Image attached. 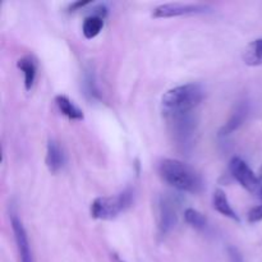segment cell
<instances>
[{"label": "cell", "mask_w": 262, "mask_h": 262, "mask_svg": "<svg viewBox=\"0 0 262 262\" xmlns=\"http://www.w3.org/2000/svg\"><path fill=\"white\" fill-rule=\"evenodd\" d=\"M161 179L173 188L188 193H200L204 188L201 176L191 165L177 159H164L159 164Z\"/></svg>", "instance_id": "1"}, {"label": "cell", "mask_w": 262, "mask_h": 262, "mask_svg": "<svg viewBox=\"0 0 262 262\" xmlns=\"http://www.w3.org/2000/svg\"><path fill=\"white\" fill-rule=\"evenodd\" d=\"M204 95V90L197 83L182 84L169 90L161 99L164 115L192 113L201 104Z\"/></svg>", "instance_id": "2"}, {"label": "cell", "mask_w": 262, "mask_h": 262, "mask_svg": "<svg viewBox=\"0 0 262 262\" xmlns=\"http://www.w3.org/2000/svg\"><path fill=\"white\" fill-rule=\"evenodd\" d=\"M132 199L133 192L130 189H125L117 196L97 197L91 204V216L100 220L115 219L132 205Z\"/></svg>", "instance_id": "3"}, {"label": "cell", "mask_w": 262, "mask_h": 262, "mask_svg": "<svg viewBox=\"0 0 262 262\" xmlns=\"http://www.w3.org/2000/svg\"><path fill=\"white\" fill-rule=\"evenodd\" d=\"M165 118L169 123V129L173 136V140L182 150L186 151L192 145L193 135L196 132L197 124L193 114L187 113V114L165 115Z\"/></svg>", "instance_id": "4"}, {"label": "cell", "mask_w": 262, "mask_h": 262, "mask_svg": "<svg viewBox=\"0 0 262 262\" xmlns=\"http://www.w3.org/2000/svg\"><path fill=\"white\" fill-rule=\"evenodd\" d=\"M178 220V202L174 197L166 193L159 200L158 227L160 235H166L173 230Z\"/></svg>", "instance_id": "5"}, {"label": "cell", "mask_w": 262, "mask_h": 262, "mask_svg": "<svg viewBox=\"0 0 262 262\" xmlns=\"http://www.w3.org/2000/svg\"><path fill=\"white\" fill-rule=\"evenodd\" d=\"M211 12V8L205 4H183V3H168L156 7L152 12L154 18H173L181 15L204 14Z\"/></svg>", "instance_id": "6"}, {"label": "cell", "mask_w": 262, "mask_h": 262, "mask_svg": "<svg viewBox=\"0 0 262 262\" xmlns=\"http://www.w3.org/2000/svg\"><path fill=\"white\" fill-rule=\"evenodd\" d=\"M229 170L233 178L247 191L256 192L260 187V178L256 176L255 171L250 168L247 163L239 156L232 158L229 163Z\"/></svg>", "instance_id": "7"}, {"label": "cell", "mask_w": 262, "mask_h": 262, "mask_svg": "<svg viewBox=\"0 0 262 262\" xmlns=\"http://www.w3.org/2000/svg\"><path fill=\"white\" fill-rule=\"evenodd\" d=\"M12 229L13 233H14L15 245H17V250L18 253H19L20 262H33L27 233H26L25 227L22 225L20 220L17 219L15 216L12 217Z\"/></svg>", "instance_id": "8"}, {"label": "cell", "mask_w": 262, "mask_h": 262, "mask_svg": "<svg viewBox=\"0 0 262 262\" xmlns=\"http://www.w3.org/2000/svg\"><path fill=\"white\" fill-rule=\"evenodd\" d=\"M248 112H250V106H248L247 101H242L235 106V110L232 113L230 118L228 119V122L220 129L219 136L220 137H225V136L232 135L234 130H237L241 125L245 123V120L247 119Z\"/></svg>", "instance_id": "9"}, {"label": "cell", "mask_w": 262, "mask_h": 262, "mask_svg": "<svg viewBox=\"0 0 262 262\" xmlns=\"http://www.w3.org/2000/svg\"><path fill=\"white\" fill-rule=\"evenodd\" d=\"M46 166H48L49 171L53 174H56L66 163V154H64L63 148L60 147L56 141L49 140L48 146H46V158H45Z\"/></svg>", "instance_id": "10"}, {"label": "cell", "mask_w": 262, "mask_h": 262, "mask_svg": "<svg viewBox=\"0 0 262 262\" xmlns=\"http://www.w3.org/2000/svg\"><path fill=\"white\" fill-rule=\"evenodd\" d=\"M18 69L25 74V87L27 91H31L35 83L36 74H37V60L33 55H25L17 61Z\"/></svg>", "instance_id": "11"}, {"label": "cell", "mask_w": 262, "mask_h": 262, "mask_svg": "<svg viewBox=\"0 0 262 262\" xmlns=\"http://www.w3.org/2000/svg\"><path fill=\"white\" fill-rule=\"evenodd\" d=\"M212 205H214V209L216 210L217 212H220L224 216L229 217V219L235 220L237 223L241 222L239 216L237 215V212L233 210L232 205L229 204V200H228L227 193H225L223 189L217 188L215 189L214 196H212Z\"/></svg>", "instance_id": "12"}, {"label": "cell", "mask_w": 262, "mask_h": 262, "mask_svg": "<svg viewBox=\"0 0 262 262\" xmlns=\"http://www.w3.org/2000/svg\"><path fill=\"white\" fill-rule=\"evenodd\" d=\"M55 104L59 112L71 120H82L83 119V112L69 99L66 95H58L55 97Z\"/></svg>", "instance_id": "13"}, {"label": "cell", "mask_w": 262, "mask_h": 262, "mask_svg": "<svg viewBox=\"0 0 262 262\" xmlns=\"http://www.w3.org/2000/svg\"><path fill=\"white\" fill-rule=\"evenodd\" d=\"M243 60L251 67L262 66V38H257L248 43L243 53Z\"/></svg>", "instance_id": "14"}, {"label": "cell", "mask_w": 262, "mask_h": 262, "mask_svg": "<svg viewBox=\"0 0 262 262\" xmlns=\"http://www.w3.org/2000/svg\"><path fill=\"white\" fill-rule=\"evenodd\" d=\"M104 19L105 18L100 17V15L94 14L86 18L83 20V26H82V32H83L86 38H94L100 33V31L104 27Z\"/></svg>", "instance_id": "15"}, {"label": "cell", "mask_w": 262, "mask_h": 262, "mask_svg": "<svg viewBox=\"0 0 262 262\" xmlns=\"http://www.w3.org/2000/svg\"><path fill=\"white\" fill-rule=\"evenodd\" d=\"M184 220L188 225H191L192 228L194 229H199V230H204L206 229L207 227V219L201 214L200 211L194 209H187L184 211Z\"/></svg>", "instance_id": "16"}, {"label": "cell", "mask_w": 262, "mask_h": 262, "mask_svg": "<svg viewBox=\"0 0 262 262\" xmlns=\"http://www.w3.org/2000/svg\"><path fill=\"white\" fill-rule=\"evenodd\" d=\"M84 90H86V95L91 99H99L100 94L97 90L96 81H95V73L92 69H89L84 74Z\"/></svg>", "instance_id": "17"}, {"label": "cell", "mask_w": 262, "mask_h": 262, "mask_svg": "<svg viewBox=\"0 0 262 262\" xmlns=\"http://www.w3.org/2000/svg\"><path fill=\"white\" fill-rule=\"evenodd\" d=\"M247 220L251 224H255V223H258L262 220V205H258V206L252 207L250 210L247 215Z\"/></svg>", "instance_id": "18"}, {"label": "cell", "mask_w": 262, "mask_h": 262, "mask_svg": "<svg viewBox=\"0 0 262 262\" xmlns=\"http://www.w3.org/2000/svg\"><path fill=\"white\" fill-rule=\"evenodd\" d=\"M90 3H91V2H89V0H86V2L72 3V4L68 7V10H69V12H76V10H78V9H81V8H83V7H86V5H89Z\"/></svg>", "instance_id": "19"}, {"label": "cell", "mask_w": 262, "mask_h": 262, "mask_svg": "<svg viewBox=\"0 0 262 262\" xmlns=\"http://www.w3.org/2000/svg\"><path fill=\"white\" fill-rule=\"evenodd\" d=\"M113 258H114V262H124V261H122V260H120V258H119V256H118V255H113Z\"/></svg>", "instance_id": "20"}, {"label": "cell", "mask_w": 262, "mask_h": 262, "mask_svg": "<svg viewBox=\"0 0 262 262\" xmlns=\"http://www.w3.org/2000/svg\"><path fill=\"white\" fill-rule=\"evenodd\" d=\"M258 178H260V181L262 179V166L260 168V170H258Z\"/></svg>", "instance_id": "21"}, {"label": "cell", "mask_w": 262, "mask_h": 262, "mask_svg": "<svg viewBox=\"0 0 262 262\" xmlns=\"http://www.w3.org/2000/svg\"><path fill=\"white\" fill-rule=\"evenodd\" d=\"M260 196H261V199H262V186H261V188H260Z\"/></svg>", "instance_id": "22"}]
</instances>
